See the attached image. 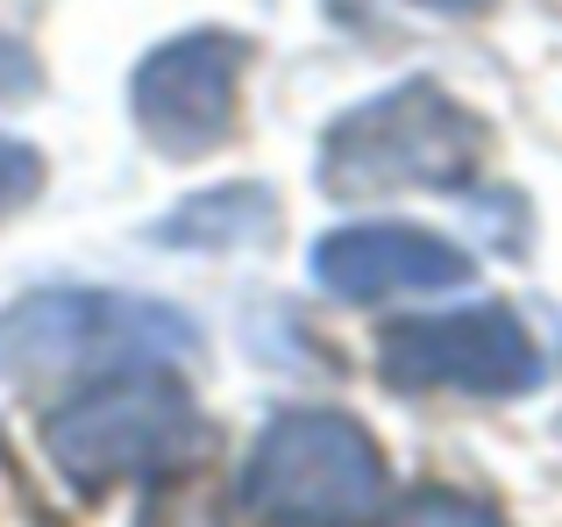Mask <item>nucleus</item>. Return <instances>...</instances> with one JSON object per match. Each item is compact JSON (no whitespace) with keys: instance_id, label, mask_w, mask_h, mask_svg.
Wrapping results in <instances>:
<instances>
[{"instance_id":"obj_1","label":"nucleus","mask_w":562,"mask_h":527,"mask_svg":"<svg viewBox=\"0 0 562 527\" xmlns=\"http://www.w3.org/2000/svg\"><path fill=\"white\" fill-rule=\"evenodd\" d=\"M200 349L179 306L128 292H29L0 314V378H114L143 363H186Z\"/></svg>"},{"instance_id":"obj_2","label":"nucleus","mask_w":562,"mask_h":527,"mask_svg":"<svg viewBox=\"0 0 562 527\" xmlns=\"http://www.w3.org/2000/svg\"><path fill=\"white\" fill-rule=\"evenodd\" d=\"M484 157V122L435 79H406L392 93L349 108L321 136V186L342 200H378L406 186H463Z\"/></svg>"},{"instance_id":"obj_3","label":"nucleus","mask_w":562,"mask_h":527,"mask_svg":"<svg viewBox=\"0 0 562 527\" xmlns=\"http://www.w3.org/2000/svg\"><path fill=\"white\" fill-rule=\"evenodd\" d=\"M43 449L71 485H122V478H165L200 449V406L171 363L86 378L50 421Z\"/></svg>"},{"instance_id":"obj_4","label":"nucleus","mask_w":562,"mask_h":527,"mask_svg":"<svg viewBox=\"0 0 562 527\" xmlns=\"http://www.w3.org/2000/svg\"><path fill=\"white\" fill-rule=\"evenodd\" d=\"M257 527H371L384 506V457L349 414H278L243 471Z\"/></svg>"},{"instance_id":"obj_5","label":"nucleus","mask_w":562,"mask_h":527,"mask_svg":"<svg viewBox=\"0 0 562 527\" xmlns=\"http://www.w3.org/2000/svg\"><path fill=\"white\" fill-rule=\"evenodd\" d=\"M378 363L406 392H477L513 400L541 385V349L513 306H456V314H413L378 335Z\"/></svg>"},{"instance_id":"obj_6","label":"nucleus","mask_w":562,"mask_h":527,"mask_svg":"<svg viewBox=\"0 0 562 527\" xmlns=\"http://www.w3.org/2000/svg\"><path fill=\"white\" fill-rule=\"evenodd\" d=\"M243 65L249 43L228 29H192L171 36L165 51L143 57L136 71V122L165 157H200L235 128L243 108Z\"/></svg>"},{"instance_id":"obj_7","label":"nucleus","mask_w":562,"mask_h":527,"mask_svg":"<svg viewBox=\"0 0 562 527\" xmlns=\"http://www.w3.org/2000/svg\"><path fill=\"white\" fill-rule=\"evenodd\" d=\"M470 278V257L449 236L413 222H357L314 243V285L357 306L420 300V292H456Z\"/></svg>"},{"instance_id":"obj_8","label":"nucleus","mask_w":562,"mask_h":527,"mask_svg":"<svg viewBox=\"0 0 562 527\" xmlns=\"http://www.w3.org/2000/svg\"><path fill=\"white\" fill-rule=\"evenodd\" d=\"M271 228V200L257 193V186H228V193H200L186 214H171L157 236L165 243H214V250H228V243H249Z\"/></svg>"},{"instance_id":"obj_9","label":"nucleus","mask_w":562,"mask_h":527,"mask_svg":"<svg viewBox=\"0 0 562 527\" xmlns=\"http://www.w3.org/2000/svg\"><path fill=\"white\" fill-rule=\"evenodd\" d=\"M371 527H506V520H498V506L470 500V492L420 485V492H406V500L378 506V520H371Z\"/></svg>"},{"instance_id":"obj_10","label":"nucleus","mask_w":562,"mask_h":527,"mask_svg":"<svg viewBox=\"0 0 562 527\" xmlns=\"http://www.w3.org/2000/svg\"><path fill=\"white\" fill-rule=\"evenodd\" d=\"M143 527H221V506L206 500L200 485H165L157 506L143 514Z\"/></svg>"},{"instance_id":"obj_11","label":"nucleus","mask_w":562,"mask_h":527,"mask_svg":"<svg viewBox=\"0 0 562 527\" xmlns=\"http://www.w3.org/2000/svg\"><path fill=\"white\" fill-rule=\"evenodd\" d=\"M43 186V157L29 150V143H14V136H0V214H14L29 193Z\"/></svg>"},{"instance_id":"obj_12","label":"nucleus","mask_w":562,"mask_h":527,"mask_svg":"<svg viewBox=\"0 0 562 527\" xmlns=\"http://www.w3.org/2000/svg\"><path fill=\"white\" fill-rule=\"evenodd\" d=\"M29 86H36V65H29V51H22V43H8V36H0V100L29 93Z\"/></svg>"},{"instance_id":"obj_13","label":"nucleus","mask_w":562,"mask_h":527,"mask_svg":"<svg viewBox=\"0 0 562 527\" xmlns=\"http://www.w3.org/2000/svg\"><path fill=\"white\" fill-rule=\"evenodd\" d=\"M420 8H435V14H484L492 0H420Z\"/></svg>"}]
</instances>
